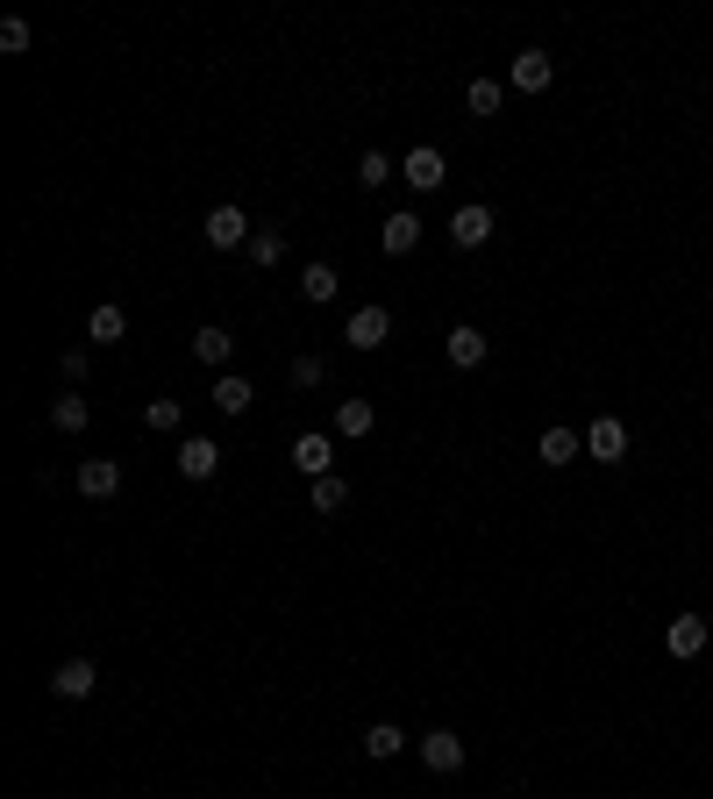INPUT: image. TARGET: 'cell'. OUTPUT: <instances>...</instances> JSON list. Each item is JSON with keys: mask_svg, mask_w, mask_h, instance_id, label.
<instances>
[{"mask_svg": "<svg viewBox=\"0 0 713 799\" xmlns=\"http://www.w3.org/2000/svg\"><path fill=\"white\" fill-rule=\"evenodd\" d=\"M386 336H392V314L378 307H350V322H343V343H350V350H386Z\"/></svg>", "mask_w": 713, "mask_h": 799, "instance_id": "obj_1", "label": "cell"}, {"mask_svg": "<svg viewBox=\"0 0 713 799\" xmlns=\"http://www.w3.org/2000/svg\"><path fill=\"white\" fill-rule=\"evenodd\" d=\"M250 215H242V207L236 201H222L215 207V215H207V244H215V250H250Z\"/></svg>", "mask_w": 713, "mask_h": 799, "instance_id": "obj_2", "label": "cell"}, {"mask_svg": "<svg viewBox=\"0 0 713 799\" xmlns=\"http://www.w3.org/2000/svg\"><path fill=\"white\" fill-rule=\"evenodd\" d=\"M51 692H57V700H94V692H100V665H94V657H65L57 678H51Z\"/></svg>", "mask_w": 713, "mask_h": 799, "instance_id": "obj_3", "label": "cell"}, {"mask_svg": "<svg viewBox=\"0 0 713 799\" xmlns=\"http://www.w3.org/2000/svg\"><path fill=\"white\" fill-rule=\"evenodd\" d=\"M421 764H429V771L435 778H450V771H464V735H450V728H429V735H421Z\"/></svg>", "mask_w": 713, "mask_h": 799, "instance_id": "obj_4", "label": "cell"}, {"mask_svg": "<svg viewBox=\"0 0 713 799\" xmlns=\"http://www.w3.org/2000/svg\"><path fill=\"white\" fill-rule=\"evenodd\" d=\"M179 472H186L193 486H207V478L222 472V443L215 435H186V443H179Z\"/></svg>", "mask_w": 713, "mask_h": 799, "instance_id": "obj_5", "label": "cell"}, {"mask_svg": "<svg viewBox=\"0 0 713 799\" xmlns=\"http://www.w3.org/2000/svg\"><path fill=\"white\" fill-rule=\"evenodd\" d=\"M400 179H407V186H414V193H435V186H443V179H450V164H443V150H435V143H421V150H407V164H400Z\"/></svg>", "mask_w": 713, "mask_h": 799, "instance_id": "obj_6", "label": "cell"}, {"mask_svg": "<svg viewBox=\"0 0 713 799\" xmlns=\"http://www.w3.org/2000/svg\"><path fill=\"white\" fill-rule=\"evenodd\" d=\"M485 236H493V207H485V201H464L457 215H450V244H457V250H478Z\"/></svg>", "mask_w": 713, "mask_h": 799, "instance_id": "obj_7", "label": "cell"}, {"mask_svg": "<svg viewBox=\"0 0 713 799\" xmlns=\"http://www.w3.org/2000/svg\"><path fill=\"white\" fill-rule=\"evenodd\" d=\"M585 450H593L599 464H620V457H628V421H620V414H599L593 429H585Z\"/></svg>", "mask_w": 713, "mask_h": 799, "instance_id": "obj_8", "label": "cell"}, {"mask_svg": "<svg viewBox=\"0 0 713 799\" xmlns=\"http://www.w3.org/2000/svg\"><path fill=\"white\" fill-rule=\"evenodd\" d=\"M579 450H585V435H579V429H564V421H550V429L536 435V457L550 464V472H564V464L579 457Z\"/></svg>", "mask_w": 713, "mask_h": 799, "instance_id": "obj_9", "label": "cell"}, {"mask_svg": "<svg viewBox=\"0 0 713 799\" xmlns=\"http://www.w3.org/2000/svg\"><path fill=\"white\" fill-rule=\"evenodd\" d=\"M79 493L86 500H115L121 493V464L115 457H79Z\"/></svg>", "mask_w": 713, "mask_h": 799, "instance_id": "obj_10", "label": "cell"}, {"mask_svg": "<svg viewBox=\"0 0 713 799\" xmlns=\"http://www.w3.org/2000/svg\"><path fill=\"white\" fill-rule=\"evenodd\" d=\"M663 643H671V657H678V665H692V657L706 650V622H700V614H671Z\"/></svg>", "mask_w": 713, "mask_h": 799, "instance_id": "obj_11", "label": "cell"}, {"mask_svg": "<svg viewBox=\"0 0 713 799\" xmlns=\"http://www.w3.org/2000/svg\"><path fill=\"white\" fill-rule=\"evenodd\" d=\"M421 229H429V222L414 215V207H400V215H386V258H407V250H421Z\"/></svg>", "mask_w": 713, "mask_h": 799, "instance_id": "obj_12", "label": "cell"}, {"mask_svg": "<svg viewBox=\"0 0 713 799\" xmlns=\"http://www.w3.org/2000/svg\"><path fill=\"white\" fill-rule=\"evenodd\" d=\"M443 350H450V365H457V371H472V365H485V350H493V343H485V328L457 322V328L443 336Z\"/></svg>", "mask_w": 713, "mask_h": 799, "instance_id": "obj_13", "label": "cell"}, {"mask_svg": "<svg viewBox=\"0 0 713 799\" xmlns=\"http://www.w3.org/2000/svg\"><path fill=\"white\" fill-rule=\"evenodd\" d=\"M550 79H557V57L550 51H521V57H514V86H521V94H550Z\"/></svg>", "mask_w": 713, "mask_h": 799, "instance_id": "obj_14", "label": "cell"}, {"mask_svg": "<svg viewBox=\"0 0 713 799\" xmlns=\"http://www.w3.org/2000/svg\"><path fill=\"white\" fill-rule=\"evenodd\" d=\"M129 336V314L115 307V300H100L94 314H86V343H100V350H108V343H121Z\"/></svg>", "mask_w": 713, "mask_h": 799, "instance_id": "obj_15", "label": "cell"}, {"mask_svg": "<svg viewBox=\"0 0 713 799\" xmlns=\"http://www.w3.org/2000/svg\"><path fill=\"white\" fill-rule=\"evenodd\" d=\"M193 357H201L207 371H222V365H229V357H236V336H229V328H215V322H207L201 336H193Z\"/></svg>", "mask_w": 713, "mask_h": 799, "instance_id": "obj_16", "label": "cell"}, {"mask_svg": "<svg viewBox=\"0 0 713 799\" xmlns=\"http://www.w3.org/2000/svg\"><path fill=\"white\" fill-rule=\"evenodd\" d=\"M336 293H343L336 264H307V271H300V300H314V307H328Z\"/></svg>", "mask_w": 713, "mask_h": 799, "instance_id": "obj_17", "label": "cell"}, {"mask_svg": "<svg viewBox=\"0 0 713 799\" xmlns=\"http://www.w3.org/2000/svg\"><path fill=\"white\" fill-rule=\"evenodd\" d=\"M400 749H407V735L392 728V721H371V728H364V757H371V764H392Z\"/></svg>", "mask_w": 713, "mask_h": 799, "instance_id": "obj_18", "label": "cell"}, {"mask_svg": "<svg viewBox=\"0 0 713 799\" xmlns=\"http://www.w3.org/2000/svg\"><path fill=\"white\" fill-rule=\"evenodd\" d=\"M250 379H236V371H222L215 379V414H250Z\"/></svg>", "mask_w": 713, "mask_h": 799, "instance_id": "obj_19", "label": "cell"}, {"mask_svg": "<svg viewBox=\"0 0 713 799\" xmlns=\"http://www.w3.org/2000/svg\"><path fill=\"white\" fill-rule=\"evenodd\" d=\"M371 429H378L371 400H336V435H371Z\"/></svg>", "mask_w": 713, "mask_h": 799, "instance_id": "obj_20", "label": "cell"}, {"mask_svg": "<svg viewBox=\"0 0 713 799\" xmlns=\"http://www.w3.org/2000/svg\"><path fill=\"white\" fill-rule=\"evenodd\" d=\"M328 457H336V450H328V435H300V443H293V464L307 478H328Z\"/></svg>", "mask_w": 713, "mask_h": 799, "instance_id": "obj_21", "label": "cell"}, {"mask_svg": "<svg viewBox=\"0 0 713 799\" xmlns=\"http://www.w3.org/2000/svg\"><path fill=\"white\" fill-rule=\"evenodd\" d=\"M86 421H94V407H86L79 393H65V400H51V429H57V435H79V429H86Z\"/></svg>", "mask_w": 713, "mask_h": 799, "instance_id": "obj_22", "label": "cell"}, {"mask_svg": "<svg viewBox=\"0 0 713 799\" xmlns=\"http://www.w3.org/2000/svg\"><path fill=\"white\" fill-rule=\"evenodd\" d=\"M242 258H250V264H264V271H279V264H285V229H257Z\"/></svg>", "mask_w": 713, "mask_h": 799, "instance_id": "obj_23", "label": "cell"}, {"mask_svg": "<svg viewBox=\"0 0 713 799\" xmlns=\"http://www.w3.org/2000/svg\"><path fill=\"white\" fill-rule=\"evenodd\" d=\"M179 421H186V407H179V400H143V429L150 435H172Z\"/></svg>", "mask_w": 713, "mask_h": 799, "instance_id": "obj_24", "label": "cell"}, {"mask_svg": "<svg viewBox=\"0 0 713 799\" xmlns=\"http://www.w3.org/2000/svg\"><path fill=\"white\" fill-rule=\"evenodd\" d=\"M343 507H350V486H343L336 472L314 478V515H343Z\"/></svg>", "mask_w": 713, "mask_h": 799, "instance_id": "obj_25", "label": "cell"}, {"mask_svg": "<svg viewBox=\"0 0 713 799\" xmlns=\"http://www.w3.org/2000/svg\"><path fill=\"white\" fill-rule=\"evenodd\" d=\"M386 179H392L386 150H364V158H357V186H364V193H378V186H386Z\"/></svg>", "mask_w": 713, "mask_h": 799, "instance_id": "obj_26", "label": "cell"}, {"mask_svg": "<svg viewBox=\"0 0 713 799\" xmlns=\"http://www.w3.org/2000/svg\"><path fill=\"white\" fill-rule=\"evenodd\" d=\"M285 379H293L300 393H307V386H322V379H328V365H322V357L307 350V357H293V371H285Z\"/></svg>", "mask_w": 713, "mask_h": 799, "instance_id": "obj_27", "label": "cell"}, {"mask_svg": "<svg viewBox=\"0 0 713 799\" xmlns=\"http://www.w3.org/2000/svg\"><path fill=\"white\" fill-rule=\"evenodd\" d=\"M0 51H8V57L29 51V22H22V14H8V22H0Z\"/></svg>", "mask_w": 713, "mask_h": 799, "instance_id": "obj_28", "label": "cell"}, {"mask_svg": "<svg viewBox=\"0 0 713 799\" xmlns=\"http://www.w3.org/2000/svg\"><path fill=\"white\" fill-rule=\"evenodd\" d=\"M472 115H499V79H472Z\"/></svg>", "mask_w": 713, "mask_h": 799, "instance_id": "obj_29", "label": "cell"}]
</instances>
